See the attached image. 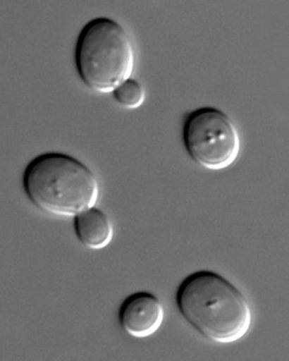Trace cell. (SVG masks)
<instances>
[{"label": "cell", "mask_w": 289, "mask_h": 361, "mask_svg": "<svg viewBox=\"0 0 289 361\" xmlns=\"http://www.w3.org/2000/svg\"><path fill=\"white\" fill-rule=\"evenodd\" d=\"M176 305L185 320L214 343H236L252 327V312L245 295L214 271H197L185 277L176 293Z\"/></svg>", "instance_id": "1"}, {"label": "cell", "mask_w": 289, "mask_h": 361, "mask_svg": "<svg viewBox=\"0 0 289 361\" xmlns=\"http://www.w3.org/2000/svg\"><path fill=\"white\" fill-rule=\"evenodd\" d=\"M23 187L35 207L60 217H75L94 207L99 197L94 173L77 158L63 153L34 158L25 170Z\"/></svg>", "instance_id": "2"}, {"label": "cell", "mask_w": 289, "mask_h": 361, "mask_svg": "<svg viewBox=\"0 0 289 361\" xmlns=\"http://www.w3.org/2000/svg\"><path fill=\"white\" fill-rule=\"evenodd\" d=\"M75 66L80 79L89 89L112 93L131 79L136 66L133 38L114 19H92L82 29L75 47Z\"/></svg>", "instance_id": "3"}, {"label": "cell", "mask_w": 289, "mask_h": 361, "mask_svg": "<svg viewBox=\"0 0 289 361\" xmlns=\"http://www.w3.org/2000/svg\"><path fill=\"white\" fill-rule=\"evenodd\" d=\"M186 152L198 166L211 171L233 166L240 156V132L226 112L214 107L195 109L183 128Z\"/></svg>", "instance_id": "4"}, {"label": "cell", "mask_w": 289, "mask_h": 361, "mask_svg": "<svg viewBox=\"0 0 289 361\" xmlns=\"http://www.w3.org/2000/svg\"><path fill=\"white\" fill-rule=\"evenodd\" d=\"M165 309L155 295L137 292L128 295L121 305L118 322L125 333L137 338L152 336L161 328Z\"/></svg>", "instance_id": "5"}, {"label": "cell", "mask_w": 289, "mask_h": 361, "mask_svg": "<svg viewBox=\"0 0 289 361\" xmlns=\"http://www.w3.org/2000/svg\"><path fill=\"white\" fill-rule=\"evenodd\" d=\"M73 228L80 243L90 250H104L113 240L114 228L111 219L96 206L75 216Z\"/></svg>", "instance_id": "6"}, {"label": "cell", "mask_w": 289, "mask_h": 361, "mask_svg": "<svg viewBox=\"0 0 289 361\" xmlns=\"http://www.w3.org/2000/svg\"><path fill=\"white\" fill-rule=\"evenodd\" d=\"M116 102L128 109H137L144 104L146 92L137 80L128 79L112 92Z\"/></svg>", "instance_id": "7"}]
</instances>
